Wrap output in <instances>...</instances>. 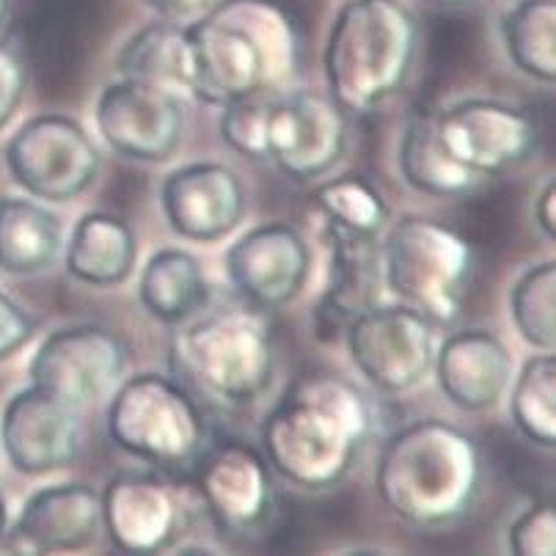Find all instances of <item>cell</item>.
<instances>
[{
	"instance_id": "cell-1",
	"label": "cell",
	"mask_w": 556,
	"mask_h": 556,
	"mask_svg": "<svg viewBox=\"0 0 556 556\" xmlns=\"http://www.w3.org/2000/svg\"><path fill=\"white\" fill-rule=\"evenodd\" d=\"M372 403L358 386L333 375L301 378L262 425L265 460L303 491L339 485L372 435Z\"/></svg>"
},
{
	"instance_id": "cell-2",
	"label": "cell",
	"mask_w": 556,
	"mask_h": 556,
	"mask_svg": "<svg viewBox=\"0 0 556 556\" xmlns=\"http://www.w3.org/2000/svg\"><path fill=\"white\" fill-rule=\"evenodd\" d=\"M193 94L213 105L270 94L301 64V30L278 0H220L190 25Z\"/></svg>"
},
{
	"instance_id": "cell-3",
	"label": "cell",
	"mask_w": 556,
	"mask_h": 556,
	"mask_svg": "<svg viewBox=\"0 0 556 556\" xmlns=\"http://www.w3.org/2000/svg\"><path fill=\"white\" fill-rule=\"evenodd\" d=\"M482 477V452L468 432L441 419H421L386 441L375 488L403 521L446 527L473 507Z\"/></svg>"
},
{
	"instance_id": "cell-4",
	"label": "cell",
	"mask_w": 556,
	"mask_h": 556,
	"mask_svg": "<svg viewBox=\"0 0 556 556\" xmlns=\"http://www.w3.org/2000/svg\"><path fill=\"white\" fill-rule=\"evenodd\" d=\"M419 53V23L400 0H350L333 20L326 77L344 113L383 108L410 77Z\"/></svg>"
},
{
	"instance_id": "cell-5",
	"label": "cell",
	"mask_w": 556,
	"mask_h": 556,
	"mask_svg": "<svg viewBox=\"0 0 556 556\" xmlns=\"http://www.w3.org/2000/svg\"><path fill=\"white\" fill-rule=\"evenodd\" d=\"M172 362L215 405L245 408L276 375V337L254 303L218 308L174 337Z\"/></svg>"
},
{
	"instance_id": "cell-6",
	"label": "cell",
	"mask_w": 556,
	"mask_h": 556,
	"mask_svg": "<svg viewBox=\"0 0 556 556\" xmlns=\"http://www.w3.org/2000/svg\"><path fill=\"white\" fill-rule=\"evenodd\" d=\"M380 267L389 290L432 326L460 317L473 278V245L441 220L405 215L380 245Z\"/></svg>"
},
{
	"instance_id": "cell-7",
	"label": "cell",
	"mask_w": 556,
	"mask_h": 556,
	"mask_svg": "<svg viewBox=\"0 0 556 556\" xmlns=\"http://www.w3.org/2000/svg\"><path fill=\"white\" fill-rule=\"evenodd\" d=\"M108 439L136 460L179 471L204 455L207 427L193 396L163 375L143 372L113 391Z\"/></svg>"
},
{
	"instance_id": "cell-8",
	"label": "cell",
	"mask_w": 556,
	"mask_h": 556,
	"mask_svg": "<svg viewBox=\"0 0 556 556\" xmlns=\"http://www.w3.org/2000/svg\"><path fill=\"white\" fill-rule=\"evenodd\" d=\"M7 166L20 188L42 202H70L94 185L100 152L75 118H30L7 147Z\"/></svg>"
},
{
	"instance_id": "cell-9",
	"label": "cell",
	"mask_w": 556,
	"mask_h": 556,
	"mask_svg": "<svg viewBox=\"0 0 556 556\" xmlns=\"http://www.w3.org/2000/svg\"><path fill=\"white\" fill-rule=\"evenodd\" d=\"M350 358L386 394L416 389L432 369V323L410 306H369L348 328Z\"/></svg>"
},
{
	"instance_id": "cell-10",
	"label": "cell",
	"mask_w": 556,
	"mask_h": 556,
	"mask_svg": "<svg viewBox=\"0 0 556 556\" xmlns=\"http://www.w3.org/2000/svg\"><path fill=\"white\" fill-rule=\"evenodd\" d=\"M435 132L450 157L480 179L521 166L538 147L532 118L496 100H466L435 111Z\"/></svg>"
},
{
	"instance_id": "cell-11",
	"label": "cell",
	"mask_w": 556,
	"mask_h": 556,
	"mask_svg": "<svg viewBox=\"0 0 556 556\" xmlns=\"http://www.w3.org/2000/svg\"><path fill=\"white\" fill-rule=\"evenodd\" d=\"M127 369V344L100 326H72L50 333L30 364V380L45 391L86 408L105 394Z\"/></svg>"
},
{
	"instance_id": "cell-12",
	"label": "cell",
	"mask_w": 556,
	"mask_h": 556,
	"mask_svg": "<svg viewBox=\"0 0 556 556\" xmlns=\"http://www.w3.org/2000/svg\"><path fill=\"white\" fill-rule=\"evenodd\" d=\"M97 127L108 147L130 161L163 163L182 143L185 111L174 91L122 77L97 100Z\"/></svg>"
},
{
	"instance_id": "cell-13",
	"label": "cell",
	"mask_w": 556,
	"mask_h": 556,
	"mask_svg": "<svg viewBox=\"0 0 556 556\" xmlns=\"http://www.w3.org/2000/svg\"><path fill=\"white\" fill-rule=\"evenodd\" d=\"M348 147V116L333 100L295 91L273 100L267 116V161L295 182L320 179L342 161Z\"/></svg>"
},
{
	"instance_id": "cell-14",
	"label": "cell",
	"mask_w": 556,
	"mask_h": 556,
	"mask_svg": "<svg viewBox=\"0 0 556 556\" xmlns=\"http://www.w3.org/2000/svg\"><path fill=\"white\" fill-rule=\"evenodd\" d=\"M199 460V496L215 527L235 538L260 532L276 504L265 457L240 441H224Z\"/></svg>"
},
{
	"instance_id": "cell-15",
	"label": "cell",
	"mask_w": 556,
	"mask_h": 556,
	"mask_svg": "<svg viewBox=\"0 0 556 556\" xmlns=\"http://www.w3.org/2000/svg\"><path fill=\"white\" fill-rule=\"evenodd\" d=\"M0 441L9 463L28 477L72 466L80 455L77 408L42 386H30L9 400L0 419Z\"/></svg>"
},
{
	"instance_id": "cell-16",
	"label": "cell",
	"mask_w": 556,
	"mask_h": 556,
	"mask_svg": "<svg viewBox=\"0 0 556 556\" xmlns=\"http://www.w3.org/2000/svg\"><path fill=\"white\" fill-rule=\"evenodd\" d=\"M312 267V251L290 224H265L237 240L226 254L231 285L260 308L287 306L301 295Z\"/></svg>"
},
{
	"instance_id": "cell-17",
	"label": "cell",
	"mask_w": 556,
	"mask_h": 556,
	"mask_svg": "<svg viewBox=\"0 0 556 556\" xmlns=\"http://www.w3.org/2000/svg\"><path fill=\"white\" fill-rule=\"evenodd\" d=\"M102 527L125 554H157L177 543L185 502L172 485L147 473H122L102 493Z\"/></svg>"
},
{
	"instance_id": "cell-18",
	"label": "cell",
	"mask_w": 556,
	"mask_h": 556,
	"mask_svg": "<svg viewBox=\"0 0 556 556\" xmlns=\"http://www.w3.org/2000/svg\"><path fill=\"white\" fill-rule=\"evenodd\" d=\"M163 210L177 235L195 243H213L243 220L245 188L229 166L193 163L166 179Z\"/></svg>"
},
{
	"instance_id": "cell-19",
	"label": "cell",
	"mask_w": 556,
	"mask_h": 556,
	"mask_svg": "<svg viewBox=\"0 0 556 556\" xmlns=\"http://www.w3.org/2000/svg\"><path fill=\"white\" fill-rule=\"evenodd\" d=\"M102 529V498L89 485H55L25 502L9 534L17 554H64L84 551Z\"/></svg>"
},
{
	"instance_id": "cell-20",
	"label": "cell",
	"mask_w": 556,
	"mask_h": 556,
	"mask_svg": "<svg viewBox=\"0 0 556 556\" xmlns=\"http://www.w3.org/2000/svg\"><path fill=\"white\" fill-rule=\"evenodd\" d=\"M328 237H331V270L317 308V331L323 339L337 337L364 308L375 306L380 273H383L378 235L328 226Z\"/></svg>"
},
{
	"instance_id": "cell-21",
	"label": "cell",
	"mask_w": 556,
	"mask_h": 556,
	"mask_svg": "<svg viewBox=\"0 0 556 556\" xmlns=\"http://www.w3.org/2000/svg\"><path fill=\"white\" fill-rule=\"evenodd\" d=\"M439 386L463 410L493 408L513 378L507 348L488 331H460L446 339L432 358Z\"/></svg>"
},
{
	"instance_id": "cell-22",
	"label": "cell",
	"mask_w": 556,
	"mask_h": 556,
	"mask_svg": "<svg viewBox=\"0 0 556 556\" xmlns=\"http://www.w3.org/2000/svg\"><path fill=\"white\" fill-rule=\"evenodd\" d=\"M136 235L116 215L91 213L77 220L66 249V270L91 287L122 285L136 267Z\"/></svg>"
},
{
	"instance_id": "cell-23",
	"label": "cell",
	"mask_w": 556,
	"mask_h": 556,
	"mask_svg": "<svg viewBox=\"0 0 556 556\" xmlns=\"http://www.w3.org/2000/svg\"><path fill=\"white\" fill-rule=\"evenodd\" d=\"M122 77L163 86L168 91H193V42L190 28L172 20H157L138 30L118 53Z\"/></svg>"
},
{
	"instance_id": "cell-24",
	"label": "cell",
	"mask_w": 556,
	"mask_h": 556,
	"mask_svg": "<svg viewBox=\"0 0 556 556\" xmlns=\"http://www.w3.org/2000/svg\"><path fill=\"white\" fill-rule=\"evenodd\" d=\"M64 245L59 215L42 204L7 195L0 199V270L34 276L59 260Z\"/></svg>"
},
{
	"instance_id": "cell-25",
	"label": "cell",
	"mask_w": 556,
	"mask_h": 556,
	"mask_svg": "<svg viewBox=\"0 0 556 556\" xmlns=\"http://www.w3.org/2000/svg\"><path fill=\"white\" fill-rule=\"evenodd\" d=\"M141 303L154 320L177 326L202 312L210 301V285L193 254L179 249L157 251L141 273Z\"/></svg>"
},
{
	"instance_id": "cell-26",
	"label": "cell",
	"mask_w": 556,
	"mask_h": 556,
	"mask_svg": "<svg viewBox=\"0 0 556 556\" xmlns=\"http://www.w3.org/2000/svg\"><path fill=\"white\" fill-rule=\"evenodd\" d=\"M400 168L405 182L430 195H466L480 188L485 179L463 168L444 149L435 132V113H416L405 127L400 143Z\"/></svg>"
},
{
	"instance_id": "cell-27",
	"label": "cell",
	"mask_w": 556,
	"mask_h": 556,
	"mask_svg": "<svg viewBox=\"0 0 556 556\" xmlns=\"http://www.w3.org/2000/svg\"><path fill=\"white\" fill-rule=\"evenodd\" d=\"M502 36L518 70L543 84L556 80V3L518 0L502 17Z\"/></svg>"
},
{
	"instance_id": "cell-28",
	"label": "cell",
	"mask_w": 556,
	"mask_h": 556,
	"mask_svg": "<svg viewBox=\"0 0 556 556\" xmlns=\"http://www.w3.org/2000/svg\"><path fill=\"white\" fill-rule=\"evenodd\" d=\"M513 421L532 444H556V362L538 355L523 364L513 389Z\"/></svg>"
},
{
	"instance_id": "cell-29",
	"label": "cell",
	"mask_w": 556,
	"mask_h": 556,
	"mask_svg": "<svg viewBox=\"0 0 556 556\" xmlns=\"http://www.w3.org/2000/svg\"><path fill=\"white\" fill-rule=\"evenodd\" d=\"M314 204L326 215L328 226L362 235H378L389 224L383 195L362 177H339L314 190Z\"/></svg>"
},
{
	"instance_id": "cell-30",
	"label": "cell",
	"mask_w": 556,
	"mask_h": 556,
	"mask_svg": "<svg viewBox=\"0 0 556 556\" xmlns=\"http://www.w3.org/2000/svg\"><path fill=\"white\" fill-rule=\"evenodd\" d=\"M513 320L529 344L554 350L556 342V265L543 262L529 267L513 287Z\"/></svg>"
},
{
	"instance_id": "cell-31",
	"label": "cell",
	"mask_w": 556,
	"mask_h": 556,
	"mask_svg": "<svg viewBox=\"0 0 556 556\" xmlns=\"http://www.w3.org/2000/svg\"><path fill=\"white\" fill-rule=\"evenodd\" d=\"M273 100L267 94L243 97V100L226 102L220 116V132L226 143L251 161H267V116Z\"/></svg>"
},
{
	"instance_id": "cell-32",
	"label": "cell",
	"mask_w": 556,
	"mask_h": 556,
	"mask_svg": "<svg viewBox=\"0 0 556 556\" xmlns=\"http://www.w3.org/2000/svg\"><path fill=\"white\" fill-rule=\"evenodd\" d=\"M509 548L515 556H554L556 518L551 504H534L509 527Z\"/></svg>"
},
{
	"instance_id": "cell-33",
	"label": "cell",
	"mask_w": 556,
	"mask_h": 556,
	"mask_svg": "<svg viewBox=\"0 0 556 556\" xmlns=\"http://www.w3.org/2000/svg\"><path fill=\"white\" fill-rule=\"evenodd\" d=\"M25 86H28V72L20 53L9 45H0V130L9 125V118L23 102Z\"/></svg>"
},
{
	"instance_id": "cell-34",
	"label": "cell",
	"mask_w": 556,
	"mask_h": 556,
	"mask_svg": "<svg viewBox=\"0 0 556 556\" xmlns=\"http://www.w3.org/2000/svg\"><path fill=\"white\" fill-rule=\"evenodd\" d=\"M34 339V320L23 312V306L0 292V362L12 358Z\"/></svg>"
},
{
	"instance_id": "cell-35",
	"label": "cell",
	"mask_w": 556,
	"mask_h": 556,
	"mask_svg": "<svg viewBox=\"0 0 556 556\" xmlns=\"http://www.w3.org/2000/svg\"><path fill=\"white\" fill-rule=\"evenodd\" d=\"M149 9L161 20H172V23H193V20L204 17L210 9H215L220 0H143Z\"/></svg>"
},
{
	"instance_id": "cell-36",
	"label": "cell",
	"mask_w": 556,
	"mask_h": 556,
	"mask_svg": "<svg viewBox=\"0 0 556 556\" xmlns=\"http://www.w3.org/2000/svg\"><path fill=\"white\" fill-rule=\"evenodd\" d=\"M534 220L545 237L556 235V185L548 182L534 202Z\"/></svg>"
},
{
	"instance_id": "cell-37",
	"label": "cell",
	"mask_w": 556,
	"mask_h": 556,
	"mask_svg": "<svg viewBox=\"0 0 556 556\" xmlns=\"http://www.w3.org/2000/svg\"><path fill=\"white\" fill-rule=\"evenodd\" d=\"M9 532V509H7V498L0 496V543L7 540Z\"/></svg>"
},
{
	"instance_id": "cell-38",
	"label": "cell",
	"mask_w": 556,
	"mask_h": 556,
	"mask_svg": "<svg viewBox=\"0 0 556 556\" xmlns=\"http://www.w3.org/2000/svg\"><path fill=\"white\" fill-rule=\"evenodd\" d=\"M9 14H12V0H0V25L7 23Z\"/></svg>"
},
{
	"instance_id": "cell-39",
	"label": "cell",
	"mask_w": 556,
	"mask_h": 556,
	"mask_svg": "<svg viewBox=\"0 0 556 556\" xmlns=\"http://www.w3.org/2000/svg\"><path fill=\"white\" fill-rule=\"evenodd\" d=\"M439 7H463V3H471V0H432Z\"/></svg>"
}]
</instances>
